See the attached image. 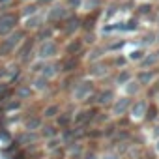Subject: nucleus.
<instances>
[{"mask_svg": "<svg viewBox=\"0 0 159 159\" xmlns=\"http://www.w3.org/2000/svg\"><path fill=\"white\" fill-rule=\"evenodd\" d=\"M25 36H26L25 28H17V30H13L11 34H8L2 41H0V54H2V56H8V54L15 52V51L21 47V43L25 41Z\"/></svg>", "mask_w": 159, "mask_h": 159, "instance_id": "1", "label": "nucleus"}, {"mask_svg": "<svg viewBox=\"0 0 159 159\" xmlns=\"http://www.w3.org/2000/svg\"><path fill=\"white\" fill-rule=\"evenodd\" d=\"M17 23H19L17 13H11V11H2L0 13V38H6L8 34L17 30Z\"/></svg>", "mask_w": 159, "mask_h": 159, "instance_id": "2", "label": "nucleus"}, {"mask_svg": "<svg viewBox=\"0 0 159 159\" xmlns=\"http://www.w3.org/2000/svg\"><path fill=\"white\" fill-rule=\"evenodd\" d=\"M67 17H69V10L64 4H52L45 15V21L47 23H64Z\"/></svg>", "mask_w": 159, "mask_h": 159, "instance_id": "3", "label": "nucleus"}, {"mask_svg": "<svg viewBox=\"0 0 159 159\" xmlns=\"http://www.w3.org/2000/svg\"><path fill=\"white\" fill-rule=\"evenodd\" d=\"M36 54H38V58L43 60V62H47L49 58H54V56L58 54V45H56V41H52V39L41 41L39 47H38V51H36Z\"/></svg>", "mask_w": 159, "mask_h": 159, "instance_id": "4", "label": "nucleus"}, {"mask_svg": "<svg viewBox=\"0 0 159 159\" xmlns=\"http://www.w3.org/2000/svg\"><path fill=\"white\" fill-rule=\"evenodd\" d=\"M94 92V83L90 81H83V83H79L73 90V98L79 99V101H86L90 98V94Z\"/></svg>", "mask_w": 159, "mask_h": 159, "instance_id": "5", "label": "nucleus"}, {"mask_svg": "<svg viewBox=\"0 0 159 159\" xmlns=\"http://www.w3.org/2000/svg\"><path fill=\"white\" fill-rule=\"evenodd\" d=\"M98 111L96 109H84V111H81L79 114H75V118H73V122L77 124V125H90L92 122H96V118H98Z\"/></svg>", "mask_w": 159, "mask_h": 159, "instance_id": "6", "label": "nucleus"}, {"mask_svg": "<svg viewBox=\"0 0 159 159\" xmlns=\"http://www.w3.org/2000/svg\"><path fill=\"white\" fill-rule=\"evenodd\" d=\"M131 98L129 96H125V98H120V99H114V103H112V114L114 116H124V114H127L129 112V109H131Z\"/></svg>", "mask_w": 159, "mask_h": 159, "instance_id": "7", "label": "nucleus"}, {"mask_svg": "<svg viewBox=\"0 0 159 159\" xmlns=\"http://www.w3.org/2000/svg\"><path fill=\"white\" fill-rule=\"evenodd\" d=\"M79 28H83V21L79 19L77 15H69V17L64 21V25H62V30H64L66 36H73Z\"/></svg>", "mask_w": 159, "mask_h": 159, "instance_id": "8", "label": "nucleus"}, {"mask_svg": "<svg viewBox=\"0 0 159 159\" xmlns=\"http://www.w3.org/2000/svg\"><path fill=\"white\" fill-rule=\"evenodd\" d=\"M43 25H45V15H41V13L32 15V17L25 19V32L26 30H39Z\"/></svg>", "mask_w": 159, "mask_h": 159, "instance_id": "9", "label": "nucleus"}, {"mask_svg": "<svg viewBox=\"0 0 159 159\" xmlns=\"http://www.w3.org/2000/svg\"><path fill=\"white\" fill-rule=\"evenodd\" d=\"M155 71L153 69H140L139 73H137V83L140 84V86H150L152 83H153V79H155Z\"/></svg>", "mask_w": 159, "mask_h": 159, "instance_id": "10", "label": "nucleus"}, {"mask_svg": "<svg viewBox=\"0 0 159 159\" xmlns=\"http://www.w3.org/2000/svg\"><path fill=\"white\" fill-rule=\"evenodd\" d=\"M96 103L101 105V107H107V105L114 103V90L107 88V90H101L99 94H96Z\"/></svg>", "mask_w": 159, "mask_h": 159, "instance_id": "11", "label": "nucleus"}, {"mask_svg": "<svg viewBox=\"0 0 159 159\" xmlns=\"http://www.w3.org/2000/svg\"><path fill=\"white\" fill-rule=\"evenodd\" d=\"M146 109H148V103L144 99H137L135 103H131L129 112H131L133 118H144L146 116Z\"/></svg>", "mask_w": 159, "mask_h": 159, "instance_id": "12", "label": "nucleus"}, {"mask_svg": "<svg viewBox=\"0 0 159 159\" xmlns=\"http://www.w3.org/2000/svg\"><path fill=\"white\" fill-rule=\"evenodd\" d=\"M83 45H84V41H83V39H79V38L69 39V43L66 45V54H67V56H75V54H79V52L83 51Z\"/></svg>", "mask_w": 159, "mask_h": 159, "instance_id": "13", "label": "nucleus"}, {"mask_svg": "<svg viewBox=\"0 0 159 159\" xmlns=\"http://www.w3.org/2000/svg\"><path fill=\"white\" fill-rule=\"evenodd\" d=\"M32 49H34V38H28V39H25V41L21 43V47L17 49V56H19L21 60H28V52H32Z\"/></svg>", "mask_w": 159, "mask_h": 159, "instance_id": "14", "label": "nucleus"}, {"mask_svg": "<svg viewBox=\"0 0 159 159\" xmlns=\"http://www.w3.org/2000/svg\"><path fill=\"white\" fill-rule=\"evenodd\" d=\"M140 67L142 69H150V67H155L157 64H159V56H157V52H148L140 62Z\"/></svg>", "mask_w": 159, "mask_h": 159, "instance_id": "15", "label": "nucleus"}, {"mask_svg": "<svg viewBox=\"0 0 159 159\" xmlns=\"http://www.w3.org/2000/svg\"><path fill=\"white\" fill-rule=\"evenodd\" d=\"M39 6L36 4V2H30V4H26V6H23L21 8V11H19V15L21 17H25V19H28V17H32V15H38L39 13Z\"/></svg>", "mask_w": 159, "mask_h": 159, "instance_id": "16", "label": "nucleus"}, {"mask_svg": "<svg viewBox=\"0 0 159 159\" xmlns=\"http://www.w3.org/2000/svg\"><path fill=\"white\" fill-rule=\"evenodd\" d=\"M77 66H79V60L75 58V56H67L64 62H62V69L60 71H64V73H71V71H75L77 69Z\"/></svg>", "mask_w": 159, "mask_h": 159, "instance_id": "17", "label": "nucleus"}, {"mask_svg": "<svg viewBox=\"0 0 159 159\" xmlns=\"http://www.w3.org/2000/svg\"><path fill=\"white\" fill-rule=\"evenodd\" d=\"M71 122H73L71 112H60V114L56 116V125H58L60 129H67Z\"/></svg>", "mask_w": 159, "mask_h": 159, "instance_id": "18", "label": "nucleus"}, {"mask_svg": "<svg viewBox=\"0 0 159 159\" xmlns=\"http://www.w3.org/2000/svg\"><path fill=\"white\" fill-rule=\"evenodd\" d=\"M38 140V135L34 131H26V133H21L17 139H15V144L23 146V144H28V142H36Z\"/></svg>", "mask_w": 159, "mask_h": 159, "instance_id": "19", "label": "nucleus"}, {"mask_svg": "<svg viewBox=\"0 0 159 159\" xmlns=\"http://www.w3.org/2000/svg\"><path fill=\"white\" fill-rule=\"evenodd\" d=\"M129 81H133V75H131L127 69H122V71L114 77V84H118V86H125Z\"/></svg>", "mask_w": 159, "mask_h": 159, "instance_id": "20", "label": "nucleus"}, {"mask_svg": "<svg viewBox=\"0 0 159 159\" xmlns=\"http://www.w3.org/2000/svg\"><path fill=\"white\" fill-rule=\"evenodd\" d=\"M52 28H51V25H43L39 30H38V34H36V39H39V41H47V39H51L52 38Z\"/></svg>", "mask_w": 159, "mask_h": 159, "instance_id": "21", "label": "nucleus"}, {"mask_svg": "<svg viewBox=\"0 0 159 159\" xmlns=\"http://www.w3.org/2000/svg\"><path fill=\"white\" fill-rule=\"evenodd\" d=\"M41 77H45V79H51V77H54L56 75V66L54 64H49V62H43V66H41Z\"/></svg>", "mask_w": 159, "mask_h": 159, "instance_id": "22", "label": "nucleus"}, {"mask_svg": "<svg viewBox=\"0 0 159 159\" xmlns=\"http://www.w3.org/2000/svg\"><path fill=\"white\" fill-rule=\"evenodd\" d=\"M157 116H159V107H157L155 103H150L148 109H146V116H144V118H146L148 122H153Z\"/></svg>", "mask_w": 159, "mask_h": 159, "instance_id": "23", "label": "nucleus"}, {"mask_svg": "<svg viewBox=\"0 0 159 159\" xmlns=\"http://www.w3.org/2000/svg\"><path fill=\"white\" fill-rule=\"evenodd\" d=\"M15 96H17L19 99H26V98H30V96H32V88H30V84H23V86H19V88L15 90Z\"/></svg>", "mask_w": 159, "mask_h": 159, "instance_id": "24", "label": "nucleus"}, {"mask_svg": "<svg viewBox=\"0 0 159 159\" xmlns=\"http://www.w3.org/2000/svg\"><path fill=\"white\" fill-rule=\"evenodd\" d=\"M36 129H41V118L39 116H32L26 120V131H36Z\"/></svg>", "mask_w": 159, "mask_h": 159, "instance_id": "25", "label": "nucleus"}, {"mask_svg": "<svg viewBox=\"0 0 159 159\" xmlns=\"http://www.w3.org/2000/svg\"><path fill=\"white\" fill-rule=\"evenodd\" d=\"M101 6V0H83V8L86 11H98Z\"/></svg>", "mask_w": 159, "mask_h": 159, "instance_id": "26", "label": "nucleus"}, {"mask_svg": "<svg viewBox=\"0 0 159 159\" xmlns=\"http://www.w3.org/2000/svg\"><path fill=\"white\" fill-rule=\"evenodd\" d=\"M146 56V52H144V49H133L131 52H129V56H127V60L129 62H140L142 58Z\"/></svg>", "mask_w": 159, "mask_h": 159, "instance_id": "27", "label": "nucleus"}, {"mask_svg": "<svg viewBox=\"0 0 159 159\" xmlns=\"http://www.w3.org/2000/svg\"><path fill=\"white\" fill-rule=\"evenodd\" d=\"M58 114H60V107L54 105V103L49 105V107H45V111H43V116H45V118H56Z\"/></svg>", "mask_w": 159, "mask_h": 159, "instance_id": "28", "label": "nucleus"}, {"mask_svg": "<svg viewBox=\"0 0 159 159\" xmlns=\"http://www.w3.org/2000/svg\"><path fill=\"white\" fill-rule=\"evenodd\" d=\"M11 96V88L8 83H0V101H8V98Z\"/></svg>", "mask_w": 159, "mask_h": 159, "instance_id": "29", "label": "nucleus"}, {"mask_svg": "<svg viewBox=\"0 0 159 159\" xmlns=\"http://www.w3.org/2000/svg\"><path fill=\"white\" fill-rule=\"evenodd\" d=\"M47 86H49V79H45V77H41V75L34 81V88H36V90H47Z\"/></svg>", "mask_w": 159, "mask_h": 159, "instance_id": "30", "label": "nucleus"}, {"mask_svg": "<svg viewBox=\"0 0 159 159\" xmlns=\"http://www.w3.org/2000/svg\"><path fill=\"white\" fill-rule=\"evenodd\" d=\"M41 135H43V137H47V139H54V137L58 135V131H56L52 125H45V127L41 125Z\"/></svg>", "mask_w": 159, "mask_h": 159, "instance_id": "31", "label": "nucleus"}, {"mask_svg": "<svg viewBox=\"0 0 159 159\" xmlns=\"http://www.w3.org/2000/svg\"><path fill=\"white\" fill-rule=\"evenodd\" d=\"M124 45H125V39H118V41H114V43L107 45V47H105V51H107V52H114V51H120Z\"/></svg>", "mask_w": 159, "mask_h": 159, "instance_id": "32", "label": "nucleus"}, {"mask_svg": "<svg viewBox=\"0 0 159 159\" xmlns=\"http://www.w3.org/2000/svg\"><path fill=\"white\" fill-rule=\"evenodd\" d=\"M64 6L67 10H79L83 8V0H64Z\"/></svg>", "mask_w": 159, "mask_h": 159, "instance_id": "33", "label": "nucleus"}, {"mask_svg": "<svg viewBox=\"0 0 159 159\" xmlns=\"http://www.w3.org/2000/svg\"><path fill=\"white\" fill-rule=\"evenodd\" d=\"M137 26H139V23H137V19H129L127 23H122V30H125V32H131V30H137Z\"/></svg>", "mask_w": 159, "mask_h": 159, "instance_id": "34", "label": "nucleus"}, {"mask_svg": "<svg viewBox=\"0 0 159 159\" xmlns=\"http://www.w3.org/2000/svg\"><path fill=\"white\" fill-rule=\"evenodd\" d=\"M137 13H139V15H148V13H152V4H140L139 10H137Z\"/></svg>", "mask_w": 159, "mask_h": 159, "instance_id": "35", "label": "nucleus"}, {"mask_svg": "<svg viewBox=\"0 0 159 159\" xmlns=\"http://www.w3.org/2000/svg\"><path fill=\"white\" fill-rule=\"evenodd\" d=\"M125 86H127V92H129V94H137V92H139V88H140V84H139L137 81H129Z\"/></svg>", "mask_w": 159, "mask_h": 159, "instance_id": "36", "label": "nucleus"}, {"mask_svg": "<svg viewBox=\"0 0 159 159\" xmlns=\"http://www.w3.org/2000/svg\"><path fill=\"white\" fill-rule=\"evenodd\" d=\"M36 4L39 8H51L52 4H56V0H36Z\"/></svg>", "mask_w": 159, "mask_h": 159, "instance_id": "37", "label": "nucleus"}, {"mask_svg": "<svg viewBox=\"0 0 159 159\" xmlns=\"http://www.w3.org/2000/svg\"><path fill=\"white\" fill-rule=\"evenodd\" d=\"M152 41H155V34H150V36H144V41H142V45H148V43H152Z\"/></svg>", "mask_w": 159, "mask_h": 159, "instance_id": "38", "label": "nucleus"}, {"mask_svg": "<svg viewBox=\"0 0 159 159\" xmlns=\"http://www.w3.org/2000/svg\"><path fill=\"white\" fill-rule=\"evenodd\" d=\"M19 107H21V101H11L6 109H8V111H13V109H19Z\"/></svg>", "mask_w": 159, "mask_h": 159, "instance_id": "39", "label": "nucleus"}, {"mask_svg": "<svg viewBox=\"0 0 159 159\" xmlns=\"http://www.w3.org/2000/svg\"><path fill=\"white\" fill-rule=\"evenodd\" d=\"M125 62H127V58H120V56L114 58V66H124Z\"/></svg>", "mask_w": 159, "mask_h": 159, "instance_id": "40", "label": "nucleus"}, {"mask_svg": "<svg viewBox=\"0 0 159 159\" xmlns=\"http://www.w3.org/2000/svg\"><path fill=\"white\" fill-rule=\"evenodd\" d=\"M13 2V0H0V8H6V6H10Z\"/></svg>", "mask_w": 159, "mask_h": 159, "instance_id": "41", "label": "nucleus"}, {"mask_svg": "<svg viewBox=\"0 0 159 159\" xmlns=\"http://www.w3.org/2000/svg\"><path fill=\"white\" fill-rule=\"evenodd\" d=\"M6 73H8V69H6V67H0V79H4V77H6ZM0 83H2V81H0Z\"/></svg>", "mask_w": 159, "mask_h": 159, "instance_id": "42", "label": "nucleus"}, {"mask_svg": "<svg viewBox=\"0 0 159 159\" xmlns=\"http://www.w3.org/2000/svg\"><path fill=\"white\" fill-rule=\"evenodd\" d=\"M103 159H118V155H116V153H109V155H105Z\"/></svg>", "mask_w": 159, "mask_h": 159, "instance_id": "43", "label": "nucleus"}, {"mask_svg": "<svg viewBox=\"0 0 159 159\" xmlns=\"http://www.w3.org/2000/svg\"><path fill=\"white\" fill-rule=\"evenodd\" d=\"M84 159H98V157H96V153H86Z\"/></svg>", "mask_w": 159, "mask_h": 159, "instance_id": "44", "label": "nucleus"}, {"mask_svg": "<svg viewBox=\"0 0 159 159\" xmlns=\"http://www.w3.org/2000/svg\"><path fill=\"white\" fill-rule=\"evenodd\" d=\"M155 152L159 153V137H157V142H155Z\"/></svg>", "mask_w": 159, "mask_h": 159, "instance_id": "45", "label": "nucleus"}, {"mask_svg": "<svg viewBox=\"0 0 159 159\" xmlns=\"http://www.w3.org/2000/svg\"><path fill=\"white\" fill-rule=\"evenodd\" d=\"M155 39H157V43H159V32H157V34H155Z\"/></svg>", "mask_w": 159, "mask_h": 159, "instance_id": "46", "label": "nucleus"}, {"mask_svg": "<svg viewBox=\"0 0 159 159\" xmlns=\"http://www.w3.org/2000/svg\"><path fill=\"white\" fill-rule=\"evenodd\" d=\"M25 2H36V0H25Z\"/></svg>", "mask_w": 159, "mask_h": 159, "instance_id": "47", "label": "nucleus"}, {"mask_svg": "<svg viewBox=\"0 0 159 159\" xmlns=\"http://www.w3.org/2000/svg\"><path fill=\"white\" fill-rule=\"evenodd\" d=\"M157 56H159V51H157Z\"/></svg>", "mask_w": 159, "mask_h": 159, "instance_id": "48", "label": "nucleus"}, {"mask_svg": "<svg viewBox=\"0 0 159 159\" xmlns=\"http://www.w3.org/2000/svg\"><path fill=\"white\" fill-rule=\"evenodd\" d=\"M139 159H142V157H139Z\"/></svg>", "mask_w": 159, "mask_h": 159, "instance_id": "49", "label": "nucleus"}]
</instances>
